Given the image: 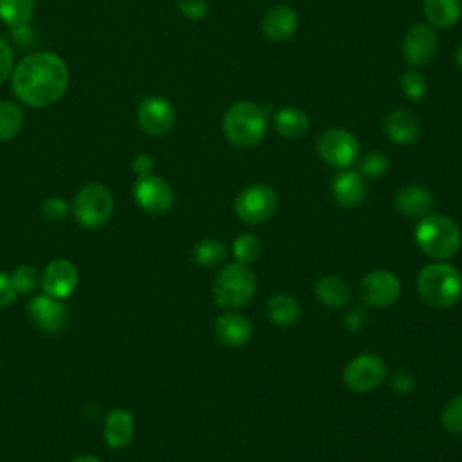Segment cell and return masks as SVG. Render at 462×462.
<instances>
[{
	"label": "cell",
	"instance_id": "cell-1",
	"mask_svg": "<svg viewBox=\"0 0 462 462\" xmlns=\"http://www.w3.org/2000/svg\"><path fill=\"white\" fill-rule=\"evenodd\" d=\"M69 81L70 72L63 58L45 51L22 58L11 72L14 96L34 108H43L60 101Z\"/></svg>",
	"mask_w": 462,
	"mask_h": 462
},
{
	"label": "cell",
	"instance_id": "cell-2",
	"mask_svg": "<svg viewBox=\"0 0 462 462\" xmlns=\"http://www.w3.org/2000/svg\"><path fill=\"white\" fill-rule=\"evenodd\" d=\"M417 292L428 307L448 309L462 296V276L449 263H430L419 273Z\"/></svg>",
	"mask_w": 462,
	"mask_h": 462
},
{
	"label": "cell",
	"instance_id": "cell-3",
	"mask_svg": "<svg viewBox=\"0 0 462 462\" xmlns=\"http://www.w3.org/2000/svg\"><path fill=\"white\" fill-rule=\"evenodd\" d=\"M413 235L419 249L439 262L455 256L462 242L458 226L446 215L422 217Z\"/></svg>",
	"mask_w": 462,
	"mask_h": 462
},
{
	"label": "cell",
	"instance_id": "cell-4",
	"mask_svg": "<svg viewBox=\"0 0 462 462\" xmlns=\"http://www.w3.org/2000/svg\"><path fill=\"white\" fill-rule=\"evenodd\" d=\"M226 139L240 148H249L258 144L267 128L265 108L251 101L233 103L222 121Z\"/></svg>",
	"mask_w": 462,
	"mask_h": 462
},
{
	"label": "cell",
	"instance_id": "cell-5",
	"mask_svg": "<svg viewBox=\"0 0 462 462\" xmlns=\"http://www.w3.org/2000/svg\"><path fill=\"white\" fill-rule=\"evenodd\" d=\"M256 292V276L247 263L233 262L218 271L213 282V298L222 309H240Z\"/></svg>",
	"mask_w": 462,
	"mask_h": 462
},
{
	"label": "cell",
	"instance_id": "cell-6",
	"mask_svg": "<svg viewBox=\"0 0 462 462\" xmlns=\"http://www.w3.org/2000/svg\"><path fill=\"white\" fill-rule=\"evenodd\" d=\"M72 211L76 220L85 227L103 226L114 211V199L101 184H87L74 197Z\"/></svg>",
	"mask_w": 462,
	"mask_h": 462
},
{
	"label": "cell",
	"instance_id": "cell-7",
	"mask_svg": "<svg viewBox=\"0 0 462 462\" xmlns=\"http://www.w3.org/2000/svg\"><path fill=\"white\" fill-rule=\"evenodd\" d=\"M278 206L274 189L267 184H251L235 199V213L245 224H262L273 217Z\"/></svg>",
	"mask_w": 462,
	"mask_h": 462
},
{
	"label": "cell",
	"instance_id": "cell-8",
	"mask_svg": "<svg viewBox=\"0 0 462 462\" xmlns=\"http://www.w3.org/2000/svg\"><path fill=\"white\" fill-rule=\"evenodd\" d=\"M318 155L334 168H348L359 152L357 139L345 128L325 130L316 143Z\"/></svg>",
	"mask_w": 462,
	"mask_h": 462
},
{
	"label": "cell",
	"instance_id": "cell-9",
	"mask_svg": "<svg viewBox=\"0 0 462 462\" xmlns=\"http://www.w3.org/2000/svg\"><path fill=\"white\" fill-rule=\"evenodd\" d=\"M384 375L386 365L375 354H359L350 359L343 370V381L354 392H370L377 388Z\"/></svg>",
	"mask_w": 462,
	"mask_h": 462
},
{
	"label": "cell",
	"instance_id": "cell-10",
	"mask_svg": "<svg viewBox=\"0 0 462 462\" xmlns=\"http://www.w3.org/2000/svg\"><path fill=\"white\" fill-rule=\"evenodd\" d=\"M361 298L372 307H390L399 300L401 282L399 278L384 269H375L361 280Z\"/></svg>",
	"mask_w": 462,
	"mask_h": 462
},
{
	"label": "cell",
	"instance_id": "cell-11",
	"mask_svg": "<svg viewBox=\"0 0 462 462\" xmlns=\"http://www.w3.org/2000/svg\"><path fill=\"white\" fill-rule=\"evenodd\" d=\"M137 121L144 134L164 135L175 123V108L162 96H148L139 103Z\"/></svg>",
	"mask_w": 462,
	"mask_h": 462
},
{
	"label": "cell",
	"instance_id": "cell-12",
	"mask_svg": "<svg viewBox=\"0 0 462 462\" xmlns=\"http://www.w3.org/2000/svg\"><path fill=\"white\" fill-rule=\"evenodd\" d=\"M135 202L148 213H164L173 204L171 186L159 175H141L134 184Z\"/></svg>",
	"mask_w": 462,
	"mask_h": 462
},
{
	"label": "cell",
	"instance_id": "cell-13",
	"mask_svg": "<svg viewBox=\"0 0 462 462\" xmlns=\"http://www.w3.org/2000/svg\"><path fill=\"white\" fill-rule=\"evenodd\" d=\"M437 52V32L428 23H415L408 29L402 42L404 60L411 67L428 65Z\"/></svg>",
	"mask_w": 462,
	"mask_h": 462
},
{
	"label": "cell",
	"instance_id": "cell-14",
	"mask_svg": "<svg viewBox=\"0 0 462 462\" xmlns=\"http://www.w3.org/2000/svg\"><path fill=\"white\" fill-rule=\"evenodd\" d=\"M40 282L45 294L58 300H65L74 292L78 285V271L74 263H70L69 260L58 258V260H52L43 269Z\"/></svg>",
	"mask_w": 462,
	"mask_h": 462
},
{
	"label": "cell",
	"instance_id": "cell-15",
	"mask_svg": "<svg viewBox=\"0 0 462 462\" xmlns=\"http://www.w3.org/2000/svg\"><path fill=\"white\" fill-rule=\"evenodd\" d=\"M29 314L32 316V319L36 321V325L52 334V332H60L65 325H67V309L65 305L61 303V300L58 298H52L49 294H40V296H34L29 305Z\"/></svg>",
	"mask_w": 462,
	"mask_h": 462
},
{
	"label": "cell",
	"instance_id": "cell-16",
	"mask_svg": "<svg viewBox=\"0 0 462 462\" xmlns=\"http://www.w3.org/2000/svg\"><path fill=\"white\" fill-rule=\"evenodd\" d=\"M332 197L336 204L345 209H354L361 206L366 197V184L363 175L352 170L339 173L332 182Z\"/></svg>",
	"mask_w": 462,
	"mask_h": 462
},
{
	"label": "cell",
	"instance_id": "cell-17",
	"mask_svg": "<svg viewBox=\"0 0 462 462\" xmlns=\"http://www.w3.org/2000/svg\"><path fill=\"white\" fill-rule=\"evenodd\" d=\"M215 337L227 346H242L253 336L251 321L238 312H224L215 321Z\"/></svg>",
	"mask_w": 462,
	"mask_h": 462
},
{
	"label": "cell",
	"instance_id": "cell-18",
	"mask_svg": "<svg viewBox=\"0 0 462 462\" xmlns=\"http://www.w3.org/2000/svg\"><path fill=\"white\" fill-rule=\"evenodd\" d=\"M298 27V13L291 5H274L262 20V32L271 42H282L294 34Z\"/></svg>",
	"mask_w": 462,
	"mask_h": 462
},
{
	"label": "cell",
	"instance_id": "cell-19",
	"mask_svg": "<svg viewBox=\"0 0 462 462\" xmlns=\"http://www.w3.org/2000/svg\"><path fill=\"white\" fill-rule=\"evenodd\" d=\"M399 213L406 217H426L433 206V197L428 188L419 184H408L401 188L393 199Z\"/></svg>",
	"mask_w": 462,
	"mask_h": 462
},
{
	"label": "cell",
	"instance_id": "cell-20",
	"mask_svg": "<svg viewBox=\"0 0 462 462\" xmlns=\"http://www.w3.org/2000/svg\"><path fill=\"white\" fill-rule=\"evenodd\" d=\"M103 433H105V440L110 448L119 449V448L128 446L132 437H134V417H132V413L128 410H123V408L112 410L106 415Z\"/></svg>",
	"mask_w": 462,
	"mask_h": 462
},
{
	"label": "cell",
	"instance_id": "cell-21",
	"mask_svg": "<svg viewBox=\"0 0 462 462\" xmlns=\"http://www.w3.org/2000/svg\"><path fill=\"white\" fill-rule=\"evenodd\" d=\"M384 132L390 141L397 144H411L419 137V123L417 119L402 110L395 108L384 117Z\"/></svg>",
	"mask_w": 462,
	"mask_h": 462
},
{
	"label": "cell",
	"instance_id": "cell-22",
	"mask_svg": "<svg viewBox=\"0 0 462 462\" xmlns=\"http://www.w3.org/2000/svg\"><path fill=\"white\" fill-rule=\"evenodd\" d=\"M265 314L276 327H291L301 316V307L291 294H273L265 303Z\"/></svg>",
	"mask_w": 462,
	"mask_h": 462
},
{
	"label": "cell",
	"instance_id": "cell-23",
	"mask_svg": "<svg viewBox=\"0 0 462 462\" xmlns=\"http://www.w3.org/2000/svg\"><path fill=\"white\" fill-rule=\"evenodd\" d=\"M428 25L437 29H449L462 14L460 0H424L422 5Z\"/></svg>",
	"mask_w": 462,
	"mask_h": 462
},
{
	"label": "cell",
	"instance_id": "cell-24",
	"mask_svg": "<svg viewBox=\"0 0 462 462\" xmlns=\"http://www.w3.org/2000/svg\"><path fill=\"white\" fill-rule=\"evenodd\" d=\"M316 296L318 300L332 309H339L350 301V285L346 283L345 278L330 274L323 276L316 282Z\"/></svg>",
	"mask_w": 462,
	"mask_h": 462
},
{
	"label": "cell",
	"instance_id": "cell-25",
	"mask_svg": "<svg viewBox=\"0 0 462 462\" xmlns=\"http://www.w3.org/2000/svg\"><path fill=\"white\" fill-rule=\"evenodd\" d=\"M309 117L303 110L294 108V106H287L276 112L274 116V126L278 130L280 135L289 137V139H296L307 134L309 130Z\"/></svg>",
	"mask_w": 462,
	"mask_h": 462
},
{
	"label": "cell",
	"instance_id": "cell-26",
	"mask_svg": "<svg viewBox=\"0 0 462 462\" xmlns=\"http://www.w3.org/2000/svg\"><path fill=\"white\" fill-rule=\"evenodd\" d=\"M36 0H0V20L11 29L29 23Z\"/></svg>",
	"mask_w": 462,
	"mask_h": 462
},
{
	"label": "cell",
	"instance_id": "cell-27",
	"mask_svg": "<svg viewBox=\"0 0 462 462\" xmlns=\"http://www.w3.org/2000/svg\"><path fill=\"white\" fill-rule=\"evenodd\" d=\"M23 125L22 108L13 101H0V143L13 139Z\"/></svg>",
	"mask_w": 462,
	"mask_h": 462
},
{
	"label": "cell",
	"instance_id": "cell-28",
	"mask_svg": "<svg viewBox=\"0 0 462 462\" xmlns=\"http://www.w3.org/2000/svg\"><path fill=\"white\" fill-rule=\"evenodd\" d=\"M226 258V245L213 238H204L193 247V260L200 267H215Z\"/></svg>",
	"mask_w": 462,
	"mask_h": 462
},
{
	"label": "cell",
	"instance_id": "cell-29",
	"mask_svg": "<svg viewBox=\"0 0 462 462\" xmlns=\"http://www.w3.org/2000/svg\"><path fill=\"white\" fill-rule=\"evenodd\" d=\"M260 253H262V244L256 235L244 233V235H238L233 242V254L236 262L251 263L260 256Z\"/></svg>",
	"mask_w": 462,
	"mask_h": 462
},
{
	"label": "cell",
	"instance_id": "cell-30",
	"mask_svg": "<svg viewBox=\"0 0 462 462\" xmlns=\"http://www.w3.org/2000/svg\"><path fill=\"white\" fill-rule=\"evenodd\" d=\"M442 426L455 435H462V393L449 399L440 411Z\"/></svg>",
	"mask_w": 462,
	"mask_h": 462
},
{
	"label": "cell",
	"instance_id": "cell-31",
	"mask_svg": "<svg viewBox=\"0 0 462 462\" xmlns=\"http://www.w3.org/2000/svg\"><path fill=\"white\" fill-rule=\"evenodd\" d=\"M40 273L32 265H20L11 274V282L16 292H29L32 291L40 282Z\"/></svg>",
	"mask_w": 462,
	"mask_h": 462
},
{
	"label": "cell",
	"instance_id": "cell-32",
	"mask_svg": "<svg viewBox=\"0 0 462 462\" xmlns=\"http://www.w3.org/2000/svg\"><path fill=\"white\" fill-rule=\"evenodd\" d=\"M401 88L408 99L419 101L426 94V79L417 70H406L401 79Z\"/></svg>",
	"mask_w": 462,
	"mask_h": 462
},
{
	"label": "cell",
	"instance_id": "cell-33",
	"mask_svg": "<svg viewBox=\"0 0 462 462\" xmlns=\"http://www.w3.org/2000/svg\"><path fill=\"white\" fill-rule=\"evenodd\" d=\"M388 166H390L388 157L384 153L372 152V153L365 155V159L361 161V173L370 179H377L388 171Z\"/></svg>",
	"mask_w": 462,
	"mask_h": 462
},
{
	"label": "cell",
	"instance_id": "cell-34",
	"mask_svg": "<svg viewBox=\"0 0 462 462\" xmlns=\"http://www.w3.org/2000/svg\"><path fill=\"white\" fill-rule=\"evenodd\" d=\"M67 204L63 199L60 197H51L42 204V215L49 220V222H61L67 215Z\"/></svg>",
	"mask_w": 462,
	"mask_h": 462
},
{
	"label": "cell",
	"instance_id": "cell-35",
	"mask_svg": "<svg viewBox=\"0 0 462 462\" xmlns=\"http://www.w3.org/2000/svg\"><path fill=\"white\" fill-rule=\"evenodd\" d=\"M177 7L186 18H191V20H200L208 14L206 0H177Z\"/></svg>",
	"mask_w": 462,
	"mask_h": 462
},
{
	"label": "cell",
	"instance_id": "cell-36",
	"mask_svg": "<svg viewBox=\"0 0 462 462\" xmlns=\"http://www.w3.org/2000/svg\"><path fill=\"white\" fill-rule=\"evenodd\" d=\"M390 386L397 393H410L415 388V377L406 370H399L392 375Z\"/></svg>",
	"mask_w": 462,
	"mask_h": 462
},
{
	"label": "cell",
	"instance_id": "cell-37",
	"mask_svg": "<svg viewBox=\"0 0 462 462\" xmlns=\"http://www.w3.org/2000/svg\"><path fill=\"white\" fill-rule=\"evenodd\" d=\"M11 72H13V51L4 40H0V85L11 76Z\"/></svg>",
	"mask_w": 462,
	"mask_h": 462
},
{
	"label": "cell",
	"instance_id": "cell-38",
	"mask_svg": "<svg viewBox=\"0 0 462 462\" xmlns=\"http://www.w3.org/2000/svg\"><path fill=\"white\" fill-rule=\"evenodd\" d=\"M14 298H16V291L13 287L11 276H7L5 273H0V307L9 305Z\"/></svg>",
	"mask_w": 462,
	"mask_h": 462
},
{
	"label": "cell",
	"instance_id": "cell-39",
	"mask_svg": "<svg viewBox=\"0 0 462 462\" xmlns=\"http://www.w3.org/2000/svg\"><path fill=\"white\" fill-rule=\"evenodd\" d=\"M132 168L134 171L141 177V175H148L152 173V168H153V157L148 155V153H139L135 155V159L132 161Z\"/></svg>",
	"mask_w": 462,
	"mask_h": 462
},
{
	"label": "cell",
	"instance_id": "cell-40",
	"mask_svg": "<svg viewBox=\"0 0 462 462\" xmlns=\"http://www.w3.org/2000/svg\"><path fill=\"white\" fill-rule=\"evenodd\" d=\"M366 321V312L363 309H354L345 316V325L348 330H359Z\"/></svg>",
	"mask_w": 462,
	"mask_h": 462
},
{
	"label": "cell",
	"instance_id": "cell-41",
	"mask_svg": "<svg viewBox=\"0 0 462 462\" xmlns=\"http://www.w3.org/2000/svg\"><path fill=\"white\" fill-rule=\"evenodd\" d=\"M72 462H101V460L96 458V457H92V455H79V457H76Z\"/></svg>",
	"mask_w": 462,
	"mask_h": 462
},
{
	"label": "cell",
	"instance_id": "cell-42",
	"mask_svg": "<svg viewBox=\"0 0 462 462\" xmlns=\"http://www.w3.org/2000/svg\"><path fill=\"white\" fill-rule=\"evenodd\" d=\"M455 60H457V63H458V67L462 69V43L457 47V51H455Z\"/></svg>",
	"mask_w": 462,
	"mask_h": 462
}]
</instances>
